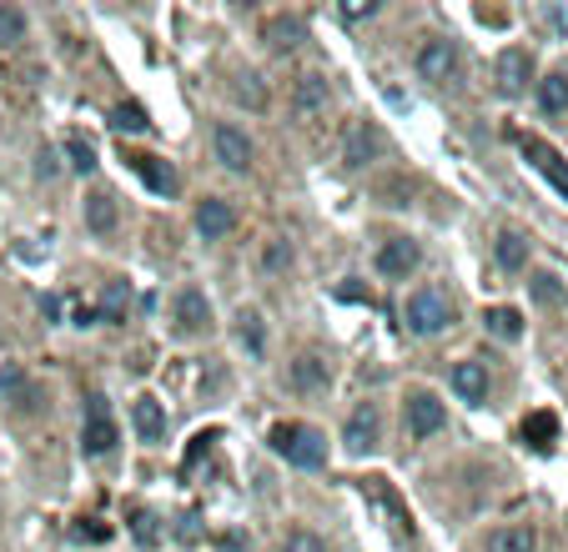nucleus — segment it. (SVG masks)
<instances>
[{
    "label": "nucleus",
    "mask_w": 568,
    "mask_h": 552,
    "mask_svg": "<svg viewBox=\"0 0 568 552\" xmlns=\"http://www.w3.org/2000/svg\"><path fill=\"white\" fill-rule=\"evenodd\" d=\"M126 161H132V171L142 176V181L152 186L156 196H176V186H181V181H176V171H171V166H166V161H156V156H146V151L126 156Z\"/></svg>",
    "instance_id": "nucleus-16"
},
{
    "label": "nucleus",
    "mask_w": 568,
    "mask_h": 552,
    "mask_svg": "<svg viewBox=\"0 0 568 552\" xmlns=\"http://www.w3.org/2000/svg\"><path fill=\"white\" fill-rule=\"evenodd\" d=\"M292 387L297 392H328V382H332V367H328V357H318V352H302V357L292 362Z\"/></svg>",
    "instance_id": "nucleus-14"
},
{
    "label": "nucleus",
    "mask_w": 568,
    "mask_h": 552,
    "mask_svg": "<svg viewBox=\"0 0 568 552\" xmlns=\"http://www.w3.org/2000/svg\"><path fill=\"white\" fill-rule=\"evenodd\" d=\"M483 322H488V332L498 336V342H518V336H524V316H518L514 306H488Z\"/></svg>",
    "instance_id": "nucleus-25"
},
{
    "label": "nucleus",
    "mask_w": 568,
    "mask_h": 552,
    "mask_svg": "<svg viewBox=\"0 0 568 552\" xmlns=\"http://www.w3.org/2000/svg\"><path fill=\"white\" fill-rule=\"evenodd\" d=\"M231 227H237V211H231V201H221V196H207V201L197 206V231H201L207 241L231 237Z\"/></svg>",
    "instance_id": "nucleus-13"
},
{
    "label": "nucleus",
    "mask_w": 568,
    "mask_h": 552,
    "mask_svg": "<svg viewBox=\"0 0 568 552\" xmlns=\"http://www.w3.org/2000/svg\"><path fill=\"white\" fill-rule=\"evenodd\" d=\"M328 101H332L328 76H318V71L297 76V86H292V116H297V121H312L318 111H328Z\"/></svg>",
    "instance_id": "nucleus-12"
},
{
    "label": "nucleus",
    "mask_w": 568,
    "mask_h": 552,
    "mask_svg": "<svg viewBox=\"0 0 568 552\" xmlns=\"http://www.w3.org/2000/svg\"><path fill=\"white\" fill-rule=\"evenodd\" d=\"M448 382H453V392H458L463 402H483V397H488V367H483V362H458Z\"/></svg>",
    "instance_id": "nucleus-20"
},
{
    "label": "nucleus",
    "mask_w": 568,
    "mask_h": 552,
    "mask_svg": "<svg viewBox=\"0 0 568 552\" xmlns=\"http://www.w3.org/2000/svg\"><path fill=\"white\" fill-rule=\"evenodd\" d=\"M338 15L342 21H367V15H377V0H348Z\"/></svg>",
    "instance_id": "nucleus-36"
},
{
    "label": "nucleus",
    "mask_w": 568,
    "mask_h": 552,
    "mask_svg": "<svg viewBox=\"0 0 568 552\" xmlns=\"http://www.w3.org/2000/svg\"><path fill=\"white\" fill-rule=\"evenodd\" d=\"M136 537H142L146 547L156 542V518H152V512H136Z\"/></svg>",
    "instance_id": "nucleus-37"
},
{
    "label": "nucleus",
    "mask_w": 568,
    "mask_h": 552,
    "mask_svg": "<svg viewBox=\"0 0 568 552\" xmlns=\"http://www.w3.org/2000/svg\"><path fill=\"white\" fill-rule=\"evenodd\" d=\"M377 427H383L377 402H357L352 417H348V427H342V447H348V457H367L372 447H377Z\"/></svg>",
    "instance_id": "nucleus-7"
},
{
    "label": "nucleus",
    "mask_w": 568,
    "mask_h": 552,
    "mask_svg": "<svg viewBox=\"0 0 568 552\" xmlns=\"http://www.w3.org/2000/svg\"><path fill=\"white\" fill-rule=\"evenodd\" d=\"M111 126H116V131H132V136H142V131H152V121H146V111L136 106V101H121V106L111 111Z\"/></svg>",
    "instance_id": "nucleus-30"
},
{
    "label": "nucleus",
    "mask_w": 568,
    "mask_h": 552,
    "mask_svg": "<svg viewBox=\"0 0 568 552\" xmlns=\"http://www.w3.org/2000/svg\"><path fill=\"white\" fill-rule=\"evenodd\" d=\"M493 257H498L503 271H524V266H528V241L518 237V231H498V241H493Z\"/></svg>",
    "instance_id": "nucleus-23"
},
{
    "label": "nucleus",
    "mask_w": 568,
    "mask_h": 552,
    "mask_svg": "<svg viewBox=\"0 0 568 552\" xmlns=\"http://www.w3.org/2000/svg\"><path fill=\"white\" fill-rule=\"evenodd\" d=\"M267 442H272L277 457H287L292 467H307V472H318V467L328 462V437L307 422H277Z\"/></svg>",
    "instance_id": "nucleus-1"
},
{
    "label": "nucleus",
    "mask_w": 568,
    "mask_h": 552,
    "mask_svg": "<svg viewBox=\"0 0 568 552\" xmlns=\"http://www.w3.org/2000/svg\"><path fill=\"white\" fill-rule=\"evenodd\" d=\"M171 312H176V332H181V336L211 332V302H207V292H197V286H181Z\"/></svg>",
    "instance_id": "nucleus-9"
},
{
    "label": "nucleus",
    "mask_w": 568,
    "mask_h": 552,
    "mask_svg": "<svg viewBox=\"0 0 568 552\" xmlns=\"http://www.w3.org/2000/svg\"><path fill=\"white\" fill-rule=\"evenodd\" d=\"M237 342L247 347V357H262L267 352V326H262V312H257V306H241L237 312Z\"/></svg>",
    "instance_id": "nucleus-22"
},
{
    "label": "nucleus",
    "mask_w": 568,
    "mask_h": 552,
    "mask_svg": "<svg viewBox=\"0 0 568 552\" xmlns=\"http://www.w3.org/2000/svg\"><path fill=\"white\" fill-rule=\"evenodd\" d=\"M524 437H528L534 447H553V437H558V417H553V412H534V417L524 422Z\"/></svg>",
    "instance_id": "nucleus-29"
},
{
    "label": "nucleus",
    "mask_w": 568,
    "mask_h": 552,
    "mask_svg": "<svg viewBox=\"0 0 568 552\" xmlns=\"http://www.w3.org/2000/svg\"><path fill=\"white\" fill-rule=\"evenodd\" d=\"M282 552H328V542H322V537H318V532H307V528H297V532H287Z\"/></svg>",
    "instance_id": "nucleus-35"
},
{
    "label": "nucleus",
    "mask_w": 568,
    "mask_h": 552,
    "mask_svg": "<svg viewBox=\"0 0 568 552\" xmlns=\"http://www.w3.org/2000/svg\"><path fill=\"white\" fill-rule=\"evenodd\" d=\"M403 422H407V432H413V437H433V432H443L448 412H443V402H437V397L413 392V397H407V407H403Z\"/></svg>",
    "instance_id": "nucleus-10"
},
{
    "label": "nucleus",
    "mask_w": 568,
    "mask_h": 552,
    "mask_svg": "<svg viewBox=\"0 0 568 552\" xmlns=\"http://www.w3.org/2000/svg\"><path fill=\"white\" fill-rule=\"evenodd\" d=\"M176 537H181V542H197V518H191V512L176 522Z\"/></svg>",
    "instance_id": "nucleus-39"
},
{
    "label": "nucleus",
    "mask_w": 568,
    "mask_h": 552,
    "mask_svg": "<svg viewBox=\"0 0 568 552\" xmlns=\"http://www.w3.org/2000/svg\"><path fill=\"white\" fill-rule=\"evenodd\" d=\"M96 316H106V322H126V286H121V282H106Z\"/></svg>",
    "instance_id": "nucleus-31"
},
{
    "label": "nucleus",
    "mask_w": 568,
    "mask_h": 552,
    "mask_svg": "<svg viewBox=\"0 0 568 552\" xmlns=\"http://www.w3.org/2000/svg\"><path fill=\"white\" fill-rule=\"evenodd\" d=\"M66 156H71V171H81V176L96 171V146L81 141V136H71V141H66Z\"/></svg>",
    "instance_id": "nucleus-34"
},
{
    "label": "nucleus",
    "mask_w": 568,
    "mask_h": 552,
    "mask_svg": "<svg viewBox=\"0 0 568 552\" xmlns=\"http://www.w3.org/2000/svg\"><path fill=\"white\" fill-rule=\"evenodd\" d=\"M403 322H407V332H417V336H437V332H448V326H453V306H448V296H443V292L423 286V292L407 296Z\"/></svg>",
    "instance_id": "nucleus-3"
},
{
    "label": "nucleus",
    "mask_w": 568,
    "mask_h": 552,
    "mask_svg": "<svg viewBox=\"0 0 568 552\" xmlns=\"http://www.w3.org/2000/svg\"><path fill=\"white\" fill-rule=\"evenodd\" d=\"M231 96H237L241 106H251V111H267V81L257 76V71H241V76L231 81Z\"/></svg>",
    "instance_id": "nucleus-26"
},
{
    "label": "nucleus",
    "mask_w": 568,
    "mask_h": 552,
    "mask_svg": "<svg viewBox=\"0 0 568 552\" xmlns=\"http://www.w3.org/2000/svg\"><path fill=\"white\" fill-rule=\"evenodd\" d=\"M25 41V15L15 5H0V45H21Z\"/></svg>",
    "instance_id": "nucleus-32"
},
{
    "label": "nucleus",
    "mask_w": 568,
    "mask_h": 552,
    "mask_svg": "<svg viewBox=\"0 0 568 552\" xmlns=\"http://www.w3.org/2000/svg\"><path fill=\"white\" fill-rule=\"evenodd\" d=\"M121 442L116 422H111V412H106V397H91L86 407V427H81V452L86 457H111Z\"/></svg>",
    "instance_id": "nucleus-4"
},
{
    "label": "nucleus",
    "mask_w": 568,
    "mask_h": 552,
    "mask_svg": "<svg viewBox=\"0 0 568 552\" xmlns=\"http://www.w3.org/2000/svg\"><path fill=\"white\" fill-rule=\"evenodd\" d=\"M493 76H498V91H503V96H524L528 81H534V55L518 51V45H508V51L498 55V71H493Z\"/></svg>",
    "instance_id": "nucleus-11"
},
{
    "label": "nucleus",
    "mask_w": 568,
    "mask_h": 552,
    "mask_svg": "<svg viewBox=\"0 0 568 552\" xmlns=\"http://www.w3.org/2000/svg\"><path fill=\"white\" fill-rule=\"evenodd\" d=\"M417 261H423V251H417V241L407 237H387L383 247H377V271H383L387 282H407L417 271Z\"/></svg>",
    "instance_id": "nucleus-8"
},
{
    "label": "nucleus",
    "mask_w": 568,
    "mask_h": 552,
    "mask_svg": "<svg viewBox=\"0 0 568 552\" xmlns=\"http://www.w3.org/2000/svg\"><path fill=\"white\" fill-rule=\"evenodd\" d=\"M383 156V131L372 126V121H352L348 131H342V166L348 171H362L367 161H377Z\"/></svg>",
    "instance_id": "nucleus-6"
},
{
    "label": "nucleus",
    "mask_w": 568,
    "mask_h": 552,
    "mask_svg": "<svg viewBox=\"0 0 568 552\" xmlns=\"http://www.w3.org/2000/svg\"><path fill=\"white\" fill-rule=\"evenodd\" d=\"M132 422H136V432H142V442H162L166 437V412H162L156 397H136L132 402Z\"/></svg>",
    "instance_id": "nucleus-19"
},
{
    "label": "nucleus",
    "mask_w": 568,
    "mask_h": 552,
    "mask_svg": "<svg viewBox=\"0 0 568 552\" xmlns=\"http://www.w3.org/2000/svg\"><path fill=\"white\" fill-rule=\"evenodd\" d=\"M262 271H267V276H282V271H292V241H287V237H267V247H262Z\"/></svg>",
    "instance_id": "nucleus-28"
},
{
    "label": "nucleus",
    "mask_w": 568,
    "mask_h": 552,
    "mask_svg": "<svg viewBox=\"0 0 568 552\" xmlns=\"http://www.w3.org/2000/svg\"><path fill=\"white\" fill-rule=\"evenodd\" d=\"M0 397H11L15 407H35V392L21 367H0Z\"/></svg>",
    "instance_id": "nucleus-27"
},
{
    "label": "nucleus",
    "mask_w": 568,
    "mask_h": 552,
    "mask_svg": "<svg viewBox=\"0 0 568 552\" xmlns=\"http://www.w3.org/2000/svg\"><path fill=\"white\" fill-rule=\"evenodd\" d=\"M417 76L433 81V86H458L463 81V51L448 35H427L417 45Z\"/></svg>",
    "instance_id": "nucleus-2"
},
{
    "label": "nucleus",
    "mask_w": 568,
    "mask_h": 552,
    "mask_svg": "<svg viewBox=\"0 0 568 552\" xmlns=\"http://www.w3.org/2000/svg\"><path fill=\"white\" fill-rule=\"evenodd\" d=\"M483 552H538V532L528 522H508V528L488 532V547Z\"/></svg>",
    "instance_id": "nucleus-18"
},
{
    "label": "nucleus",
    "mask_w": 568,
    "mask_h": 552,
    "mask_svg": "<svg viewBox=\"0 0 568 552\" xmlns=\"http://www.w3.org/2000/svg\"><path fill=\"white\" fill-rule=\"evenodd\" d=\"M538 106H544L548 116H563L568 111V76L563 71H553V76L538 81Z\"/></svg>",
    "instance_id": "nucleus-24"
},
{
    "label": "nucleus",
    "mask_w": 568,
    "mask_h": 552,
    "mask_svg": "<svg viewBox=\"0 0 568 552\" xmlns=\"http://www.w3.org/2000/svg\"><path fill=\"white\" fill-rule=\"evenodd\" d=\"M241 547H247V542H241V537H227V552H241Z\"/></svg>",
    "instance_id": "nucleus-40"
},
{
    "label": "nucleus",
    "mask_w": 568,
    "mask_h": 552,
    "mask_svg": "<svg viewBox=\"0 0 568 552\" xmlns=\"http://www.w3.org/2000/svg\"><path fill=\"white\" fill-rule=\"evenodd\" d=\"M55 171H61V166H55V151H41V156H35V176H41V181H51Z\"/></svg>",
    "instance_id": "nucleus-38"
},
{
    "label": "nucleus",
    "mask_w": 568,
    "mask_h": 552,
    "mask_svg": "<svg viewBox=\"0 0 568 552\" xmlns=\"http://www.w3.org/2000/svg\"><path fill=\"white\" fill-rule=\"evenodd\" d=\"M211 146H217V161L227 166L231 176H247L251 161H257V146L247 141V131L231 126V121H221L217 131H211Z\"/></svg>",
    "instance_id": "nucleus-5"
},
{
    "label": "nucleus",
    "mask_w": 568,
    "mask_h": 552,
    "mask_svg": "<svg viewBox=\"0 0 568 552\" xmlns=\"http://www.w3.org/2000/svg\"><path fill=\"white\" fill-rule=\"evenodd\" d=\"M524 156H528V161H534L538 171L548 176V181L558 186V191L568 196V161L553 151V146H544V141H534V136H524Z\"/></svg>",
    "instance_id": "nucleus-15"
},
{
    "label": "nucleus",
    "mask_w": 568,
    "mask_h": 552,
    "mask_svg": "<svg viewBox=\"0 0 568 552\" xmlns=\"http://www.w3.org/2000/svg\"><path fill=\"white\" fill-rule=\"evenodd\" d=\"M116 221H121V211H116V196H111V191H96V196H86V227L96 231V237H111V231H116Z\"/></svg>",
    "instance_id": "nucleus-21"
},
{
    "label": "nucleus",
    "mask_w": 568,
    "mask_h": 552,
    "mask_svg": "<svg viewBox=\"0 0 568 552\" xmlns=\"http://www.w3.org/2000/svg\"><path fill=\"white\" fill-rule=\"evenodd\" d=\"M528 286H534V302H538V306H558V302H563V286H558L553 271H538Z\"/></svg>",
    "instance_id": "nucleus-33"
},
{
    "label": "nucleus",
    "mask_w": 568,
    "mask_h": 552,
    "mask_svg": "<svg viewBox=\"0 0 568 552\" xmlns=\"http://www.w3.org/2000/svg\"><path fill=\"white\" fill-rule=\"evenodd\" d=\"M262 35H267V45H272V51H297V45L307 41V21L302 15H272V21L262 25Z\"/></svg>",
    "instance_id": "nucleus-17"
}]
</instances>
